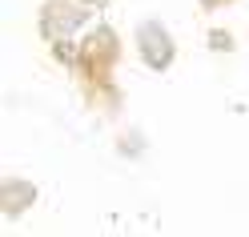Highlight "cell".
<instances>
[{"label": "cell", "instance_id": "3957f363", "mask_svg": "<svg viewBox=\"0 0 249 237\" xmlns=\"http://www.w3.org/2000/svg\"><path fill=\"white\" fill-rule=\"evenodd\" d=\"M0 193H4V213H8V217H20L28 205L36 201V189L28 185V181H17V177H8Z\"/></svg>", "mask_w": 249, "mask_h": 237}, {"label": "cell", "instance_id": "6da1fadb", "mask_svg": "<svg viewBox=\"0 0 249 237\" xmlns=\"http://www.w3.org/2000/svg\"><path fill=\"white\" fill-rule=\"evenodd\" d=\"M117 53H121V44L108 28H101L97 36H89V44L81 49V73H85L89 89H113L108 85V69L117 65Z\"/></svg>", "mask_w": 249, "mask_h": 237}, {"label": "cell", "instance_id": "7a4b0ae2", "mask_svg": "<svg viewBox=\"0 0 249 237\" xmlns=\"http://www.w3.org/2000/svg\"><path fill=\"white\" fill-rule=\"evenodd\" d=\"M137 49H141L149 69H169V60H173V36H169L157 20H145L137 28Z\"/></svg>", "mask_w": 249, "mask_h": 237}]
</instances>
